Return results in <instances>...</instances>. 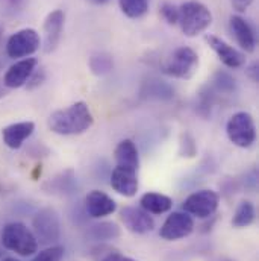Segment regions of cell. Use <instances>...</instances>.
<instances>
[{"label":"cell","mask_w":259,"mask_h":261,"mask_svg":"<svg viewBox=\"0 0 259 261\" xmlns=\"http://www.w3.org/2000/svg\"><path fill=\"white\" fill-rule=\"evenodd\" d=\"M47 125L58 135H80L94 125V116L88 103L79 100L67 108L53 111L47 119Z\"/></svg>","instance_id":"6da1fadb"},{"label":"cell","mask_w":259,"mask_h":261,"mask_svg":"<svg viewBox=\"0 0 259 261\" xmlns=\"http://www.w3.org/2000/svg\"><path fill=\"white\" fill-rule=\"evenodd\" d=\"M0 242L5 249L15 252L21 257L34 255L38 251V242L34 231H31L21 222H11L5 225Z\"/></svg>","instance_id":"7a4b0ae2"},{"label":"cell","mask_w":259,"mask_h":261,"mask_svg":"<svg viewBox=\"0 0 259 261\" xmlns=\"http://www.w3.org/2000/svg\"><path fill=\"white\" fill-rule=\"evenodd\" d=\"M185 37H197L212 24V14L206 5L197 0H188L179 6V21Z\"/></svg>","instance_id":"3957f363"},{"label":"cell","mask_w":259,"mask_h":261,"mask_svg":"<svg viewBox=\"0 0 259 261\" xmlns=\"http://www.w3.org/2000/svg\"><path fill=\"white\" fill-rule=\"evenodd\" d=\"M34 234L41 245H55L61 239V219L55 208L46 206L32 219Z\"/></svg>","instance_id":"277c9868"},{"label":"cell","mask_w":259,"mask_h":261,"mask_svg":"<svg viewBox=\"0 0 259 261\" xmlns=\"http://www.w3.org/2000/svg\"><path fill=\"white\" fill-rule=\"evenodd\" d=\"M226 134L231 143L241 149H249L256 141V125L250 113L238 111L226 123Z\"/></svg>","instance_id":"5b68a950"},{"label":"cell","mask_w":259,"mask_h":261,"mask_svg":"<svg viewBox=\"0 0 259 261\" xmlns=\"http://www.w3.org/2000/svg\"><path fill=\"white\" fill-rule=\"evenodd\" d=\"M198 68V55L188 46H181L171 52L162 64V71L176 79H190Z\"/></svg>","instance_id":"8992f818"},{"label":"cell","mask_w":259,"mask_h":261,"mask_svg":"<svg viewBox=\"0 0 259 261\" xmlns=\"http://www.w3.org/2000/svg\"><path fill=\"white\" fill-rule=\"evenodd\" d=\"M41 46L40 34L32 28H24L12 34L6 41V55L12 60L29 58Z\"/></svg>","instance_id":"52a82bcc"},{"label":"cell","mask_w":259,"mask_h":261,"mask_svg":"<svg viewBox=\"0 0 259 261\" xmlns=\"http://www.w3.org/2000/svg\"><path fill=\"white\" fill-rule=\"evenodd\" d=\"M218 205H220L218 193L211 189H203L188 196L182 203V210L188 213L191 217L209 219L217 213Z\"/></svg>","instance_id":"ba28073f"},{"label":"cell","mask_w":259,"mask_h":261,"mask_svg":"<svg viewBox=\"0 0 259 261\" xmlns=\"http://www.w3.org/2000/svg\"><path fill=\"white\" fill-rule=\"evenodd\" d=\"M193 231H194V219L185 211H175L162 223L159 236L167 242H176L188 237Z\"/></svg>","instance_id":"9c48e42d"},{"label":"cell","mask_w":259,"mask_h":261,"mask_svg":"<svg viewBox=\"0 0 259 261\" xmlns=\"http://www.w3.org/2000/svg\"><path fill=\"white\" fill-rule=\"evenodd\" d=\"M65 24V14L63 9H55L47 14L43 31H44V52L52 54L60 46Z\"/></svg>","instance_id":"30bf717a"},{"label":"cell","mask_w":259,"mask_h":261,"mask_svg":"<svg viewBox=\"0 0 259 261\" xmlns=\"http://www.w3.org/2000/svg\"><path fill=\"white\" fill-rule=\"evenodd\" d=\"M206 43L209 44V47L217 54L218 60L229 68H241L246 64V55L243 52H240L238 49H235L234 46H231L229 43H226L223 38L217 37V35H206Z\"/></svg>","instance_id":"8fae6325"},{"label":"cell","mask_w":259,"mask_h":261,"mask_svg":"<svg viewBox=\"0 0 259 261\" xmlns=\"http://www.w3.org/2000/svg\"><path fill=\"white\" fill-rule=\"evenodd\" d=\"M120 217L128 231L133 234H147L152 232L155 228L153 217L141 206H125L120 213Z\"/></svg>","instance_id":"7c38bea8"},{"label":"cell","mask_w":259,"mask_h":261,"mask_svg":"<svg viewBox=\"0 0 259 261\" xmlns=\"http://www.w3.org/2000/svg\"><path fill=\"white\" fill-rule=\"evenodd\" d=\"M38 67V60L37 58H23L12 64L5 73L3 76V85L8 90L20 88L26 85L27 79L34 73V70Z\"/></svg>","instance_id":"4fadbf2b"},{"label":"cell","mask_w":259,"mask_h":261,"mask_svg":"<svg viewBox=\"0 0 259 261\" xmlns=\"http://www.w3.org/2000/svg\"><path fill=\"white\" fill-rule=\"evenodd\" d=\"M111 187L125 197H132L136 195L139 182H138V170L123 167V166H116V169L111 173Z\"/></svg>","instance_id":"5bb4252c"},{"label":"cell","mask_w":259,"mask_h":261,"mask_svg":"<svg viewBox=\"0 0 259 261\" xmlns=\"http://www.w3.org/2000/svg\"><path fill=\"white\" fill-rule=\"evenodd\" d=\"M85 210L87 214L93 219H102L111 216L117 211V202L100 190H91L85 196Z\"/></svg>","instance_id":"9a60e30c"},{"label":"cell","mask_w":259,"mask_h":261,"mask_svg":"<svg viewBox=\"0 0 259 261\" xmlns=\"http://www.w3.org/2000/svg\"><path fill=\"white\" fill-rule=\"evenodd\" d=\"M229 29L234 35V38L237 40L238 46L244 50V52H255L256 49V35L255 31L252 28V24L243 18L241 15H231L229 18Z\"/></svg>","instance_id":"2e32d148"},{"label":"cell","mask_w":259,"mask_h":261,"mask_svg":"<svg viewBox=\"0 0 259 261\" xmlns=\"http://www.w3.org/2000/svg\"><path fill=\"white\" fill-rule=\"evenodd\" d=\"M35 123L27 120V122H17L12 125H8L2 129V140L9 149H20L24 141L34 134Z\"/></svg>","instance_id":"e0dca14e"},{"label":"cell","mask_w":259,"mask_h":261,"mask_svg":"<svg viewBox=\"0 0 259 261\" xmlns=\"http://www.w3.org/2000/svg\"><path fill=\"white\" fill-rule=\"evenodd\" d=\"M114 158H116L117 166L130 167L135 170L139 169V153H138L136 144L129 138L122 140L117 144V147L114 150Z\"/></svg>","instance_id":"ac0fdd59"},{"label":"cell","mask_w":259,"mask_h":261,"mask_svg":"<svg viewBox=\"0 0 259 261\" xmlns=\"http://www.w3.org/2000/svg\"><path fill=\"white\" fill-rule=\"evenodd\" d=\"M122 236V229L114 222H100L94 223L87 229V239L97 243H105L116 240Z\"/></svg>","instance_id":"d6986e66"},{"label":"cell","mask_w":259,"mask_h":261,"mask_svg":"<svg viewBox=\"0 0 259 261\" xmlns=\"http://www.w3.org/2000/svg\"><path fill=\"white\" fill-rule=\"evenodd\" d=\"M141 96L146 99H155V100H170L175 97V88L164 81L147 79L146 82H142Z\"/></svg>","instance_id":"ffe728a7"},{"label":"cell","mask_w":259,"mask_h":261,"mask_svg":"<svg viewBox=\"0 0 259 261\" xmlns=\"http://www.w3.org/2000/svg\"><path fill=\"white\" fill-rule=\"evenodd\" d=\"M139 205L144 211H147L149 214H164L168 213L173 206V199L161 193H146L141 196L139 199Z\"/></svg>","instance_id":"44dd1931"},{"label":"cell","mask_w":259,"mask_h":261,"mask_svg":"<svg viewBox=\"0 0 259 261\" xmlns=\"http://www.w3.org/2000/svg\"><path fill=\"white\" fill-rule=\"evenodd\" d=\"M256 219V210L253 202L250 200H241L235 210L234 219H232V225L235 228H247L250 226Z\"/></svg>","instance_id":"7402d4cb"},{"label":"cell","mask_w":259,"mask_h":261,"mask_svg":"<svg viewBox=\"0 0 259 261\" xmlns=\"http://www.w3.org/2000/svg\"><path fill=\"white\" fill-rule=\"evenodd\" d=\"M46 186H50L49 193L70 195V193H74V189H76V176H74L73 170H65L61 175H58L56 178H53L50 182H47Z\"/></svg>","instance_id":"603a6c76"},{"label":"cell","mask_w":259,"mask_h":261,"mask_svg":"<svg viewBox=\"0 0 259 261\" xmlns=\"http://www.w3.org/2000/svg\"><path fill=\"white\" fill-rule=\"evenodd\" d=\"M211 88L220 94H234L237 91V81L229 71L217 70L212 76Z\"/></svg>","instance_id":"cb8c5ba5"},{"label":"cell","mask_w":259,"mask_h":261,"mask_svg":"<svg viewBox=\"0 0 259 261\" xmlns=\"http://www.w3.org/2000/svg\"><path fill=\"white\" fill-rule=\"evenodd\" d=\"M88 65L93 74L96 76H105L112 71L114 68V60L106 52H96L90 57Z\"/></svg>","instance_id":"d4e9b609"},{"label":"cell","mask_w":259,"mask_h":261,"mask_svg":"<svg viewBox=\"0 0 259 261\" xmlns=\"http://www.w3.org/2000/svg\"><path fill=\"white\" fill-rule=\"evenodd\" d=\"M122 12L132 20L141 18L149 11V0H119Z\"/></svg>","instance_id":"484cf974"},{"label":"cell","mask_w":259,"mask_h":261,"mask_svg":"<svg viewBox=\"0 0 259 261\" xmlns=\"http://www.w3.org/2000/svg\"><path fill=\"white\" fill-rule=\"evenodd\" d=\"M64 246H60V245H53V246H49L46 248L44 251L38 252L35 255V258L32 261H63L64 258Z\"/></svg>","instance_id":"4316f807"},{"label":"cell","mask_w":259,"mask_h":261,"mask_svg":"<svg viewBox=\"0 0 259 261\" xmlns=\"http://www.w3.org/2000/svg\"><path fill=\"white\" fill-rule=\"evenodd\" d=\"M179 153L184 158H193L197 153V144H195L194 137L190 132L182 134L181 143H179Z\"/></svg>","instance_id":"83f0119b"},{"label":"cell","mask_w":259,"mask_h":261,"mask_svg":"<svg viewBox=\"0 0 259 261\" xmlns=\"http://www.w3.org/2000/svg\"><path fill=\"white\" fill-rule=\"evenodd\" d=\"M159 12H161L162 18L168 24H178V21H179V6H176L171 2H162L161 6H159Z\"/></svg>","instance_id":"f1b7e54d"},{"label":"cell","mask_w":259,"mask_h":261,"mask_svg":"<svg viewBox=\"0 0 259 261\" xmlns=\"http://www.w3.org/2000/svg\"><path fill=\"white\" fill-rule=\"evenodd\" d=\"M99 252L94 254L97 255V260L96 261H138L132 257H128V255H123L120 254L119 251H114V249H106V252H102L100 248L97 249Z\"/></svg>","instance_id":"f546056e"},{"label":"cell","mask_w":259,"mask_h":261,"mask_svg":"<svg viewBox=\"0 0 259 261\" xmlns=\"http://www.w3.org/2000/svg\"><path fill=\"white\" fill-rule=\"evenodd\" d=\"M46 77H47V74H46V70L44 68H35L34 73L31 74V77L26 82V88L27 90L38 88L40 85H43L46 82Z\"/></svg>","instance_id":"4dcf8cb0"},{"label":"cell","mask_w":259,"mask_h":261,"mask_svg":"<svg viewBox=\"0 0 259 261\" xmlns=\"http://www.w3.org/2000/svg\"><path fill=\"white\" fill-rule=\"evenodd\" d=\"M252 2H253V0H231V3H232L234 9H237L238 12H244V11H247V9H249V6L252 5Z\"/></svg>","instance_id":"1f68e13d"},{"label":"cell","mask_w":259,"mask_h":261,"mask_svg":"<svg viewBox=\"0 0 259 261\" xmlns=\"http://www.w3.org/2000/svg\"><path fill=\"white\" fill-rule=\"evenodd\" d=\"M246 71H247V74H249V77H250V79H252L253 82H258V79H259V71H258V63H256V61H255L253 64L250 65V67H249V68H247Z\"/></svg>","instance_id":"d6a6232c"},{"label":"cell","mask_w":259,"mask_h":261,"mask_svg":"<svg viewBox=\"0 0 259 261\" xmlns=\"http://www.w3.org/2000/svg\"><path fill=\"white\" fill-rule=\"evenodd\" d=\"M8 2L11 3V6H12V8H18V6H21V5H23V2H24V0H8Z\"/></svg>","instance_id":"836d02e7"},{"label":"cell","mask_w":259,"mask_h":261,"mask_svg":"<svg viewBox=\"0 0 259 261\" xmlns=\"http://www.w3.org/2000/svg\"><path fill=\"white\" fill-rule=\"evenodd\" d=\"M6 94H8V88L3 85V82H0V99H2V97H5Z\"/></svg>","instance_id":"e575fe53"},{"label":"cell","mask_w":259,"mask_h":261,"mask_svg":"<svg viewBox=\"0 0 259 261\" xmlns=\"http://www.w3.org/2000/svg\"><path fill=\"white\" fill-rule=\"evenodd\" d=\"M212 261H234V260H231V258H227V257H217V258H214Z\"/></svg>","instance_id":"d590c367"},{"label":"cell","mask_w":259,"mask_h":261,"mask_svg":"<svg viewBox=\"0 0 259 261\" xmlns=\"http://www.w3.org/2000/svg\"><path fill=\"white\" fill-rule=\"evenodd\" d=\"M3 261H20V260H17V258H12V257H9V258H5Z\"/></svg>","instance_id":"8d00e7d4"},{"label":"cell","mask_w":259,"mask_h":261,"mask_svg":"<svg viewBox=\"0 0 259 261\" xmlns=\"http://www.w3.org/2000/svg\"><path fill=\"white\" fill-rule=\"evenodd\" d=\"M94 2H96V3H106L108 0H94Z\"/></svg>","instance_id":"74e56055"},{"label":"cell","mask_w":259,"mask_h":261,"mask_svg":"<svg viewBox=\"0 0 259 261\" xmlns=\"http://www.w3.org/2000/svg\"><path fill=\"white\" fill-rule=\"evenodd\" d=\"M3 255V251H2V248H0V257Z\"/></svg>","instance_id":"f35d334b"},{"label":"cell","mask_w":259,"mask_h":261,"mask_svg":"<svg viewBox=\"0 0 259 261\" xmlns=\"http://www.w3.org/2000/svg\"><path fill=\"white\" fill-rule=\"evenodd\" d=\"M0 37H2V29H0Z\"/></svg>","instance_id":"ab89813d"},{"label":"cell","mask_w":259,"mask_h":261,"mask_svg":"<svg viewBox=\"0 0 259 261\" xmlns=\"http://www.w3.org/2000/svg\"><path fill=\"white\" fill-rule=\"evenodd\" d=\"M0 68H2V63H0Z\"/></svg>","instance_id":"60d3db41"}]
</instances>
